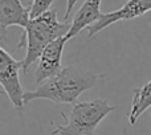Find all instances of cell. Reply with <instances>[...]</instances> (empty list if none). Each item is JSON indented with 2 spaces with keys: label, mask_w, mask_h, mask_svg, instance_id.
<instances>
[{
  "label": "cell",
  "mask_w": 151,
  "mask_h": 135,
  "mask_svg": "<svg viewBox=\"0 0 151 135\" xmlns=\"http://www.w3.org/2000/svg\"><path fill=\"white\" fill-rule=\"evenodd\" d=\"M115 109L102 98L76 102L68 117L61 113L65 125H55L52 135H94L99 123Z\"/></svg>",
  "instance_id": "cell-3"
},
{
  "label": "cell",
  "mask_w": 151,
  "mask_h": 135,
  "mask_svg": "<svg viewBox=\"0 0 151 135\" xmlns=\"http://www.w3.org/2000/svg\"><path fill=\"white\" fill-rule=\"evenodd\" d=\"M149 109H151V81L134 90L133 99H131V109L127 117L129 123L135 125L138 118Z\"/></svg>",
  "instance_id": "cell-9"
},
{
  "label": "cell",
  "mask_w": 151,
  "mask_h": 135,
  "mask_svg": "<svg viewBox=\"0 0 151 135\" xmlns=\"http://www.w3.org/2000/svg\"><path fill=\"white\" fill-rule=\"evenodd\" d=\"M101 0H86L82 3L70 23V31L66 34L68 41L77 36L82 29H89L101 19Z\"/></svg>",
  "instance_id": "cell-8"
},
{
  "label": "cell",
  "mask_w": 151,
  "mask_h": 135,
  "mask_svg": "<svg viewBox=\"0 0 151 135\" xmlns=\"http://www.w3.org/2000/svg\"><path fill=\"white\" fill-rule=\"evenodd\" d=\"M150 114H151V111H150Z\"/></svg>",
  "instance_id": "cell-11"
},
{
  "label": "cell",
  "mask_w": 151,
  "mask_h": 135,
  "mask_svg": "<svg viewBox=\"0 0 151 135\" xmlns=\"http://www.w3.org/2000/svg\"><path fill=\"white\" fill-rule=\"evenodd\" d=\"M23 70V61H16L4 48L0 49V83L11 103L17 110H23L25 93L20 82L19 72Z\"/></svg>",
  "instance_id": "cell-4"
},
{
  "label": "cell",
  "mask_w": 151,
  "mask_h": 135,
  "mask_svg": "<svg viewBox=\"0 0 151 135\" xmlns=\"http://www.w3.org/2000/svg\"><path fill=\"white\" fill-rule=\"evenodd\" d=\"M149 11H151V0H130V1L125 3L119 9L113 11V12L109 13H102L101 19L88 29V37L91 39L97 33H99L105 28L110 27L111 24H115L117 21L133 20L138 16L145 15Z\"/></svg>",
  "instance_id": "cell-5"
},
{
  "label": "cell",
  "mask_w": 151,
  "mask_h": 135,
  "mask_svg": "<svg viewBox=\"0 0 151 135\" xmlns=\"http://www.w3.org/2000/svg\"><path fill=\"white\" fill-rule=\"evenodd\" d=\"M102 78V74H96L85 68L69 65L36 90L25 91L24 101L28 103L33 99H47L55 103L74 105L83 91L96 88Z\"/></svg>",
  "instance_id": "cell-1"
},
{
  "label": "cell",
  "mask_w": 151,
  "mask_h": 135,
  "mask_svg": "<svg viewBox=\"0 0 151 135\" xmlns=\"http://www.w3.org/2000/svg\"><path fill=\"white\" fill-rule=\"evenodd\" d=\"M53 1L52 0H35L29 4V17L31 20L39 19L50 11Z\"/></svg>",
  "instance_id": "cell-10"
},
{
  "label": "cell",
  "mask_w": 151,
  "mask_h": 135,
  "mask_svg": "<svg viewBox=\"0 0 151 135\" xmlns=\"http://www.w3.org/2000/svg\"><path fill=\"white\" fill-rule=\"evenodd\" d=\"M25 33L21 36L15 49L25 47V57L23 60V73H27L29 68L41 57L42 52L49 44L60 37H66L70 31V23L58 21L57 11L50 9L48 13L39 19L31 20L25 29Z\"/></svg>",
  "instance_id": "cell-2"
},
{
  "label": "cell",
  "mask_w": 151,
  "mask_h": 135,
  "mask_svg": "<svg viewBox=\"0 0 151 135\" xmlns=\"http://www.w3.org/2000/svg\"><path fill=\"white\" fill-rule=\"evenodd\" d=\"M29 5H24L19 0H1L0 1V31L1 36H5L8 27H21L25 29L28 27Z\"/></svg>",
  "instance_id": "cell-7"
},
{
  "label": "cell",
  "mask_w": 151,
  "mask_h": 135,
  "mask_svg": "<svg viewBox=\"0 0 151 135\" xmlns=\"http://www.w3.org/2000/svg\"><path fill=\"white\" fill-rule=\"evenodd\" d=\"M66 42V37H60L45 48L41 57L37 61V66L35 70V81L37 83L50 80L64 69L61 65V58Z\"/></svg>",
  "instance_id": "cell-6"
}]
</instances>
